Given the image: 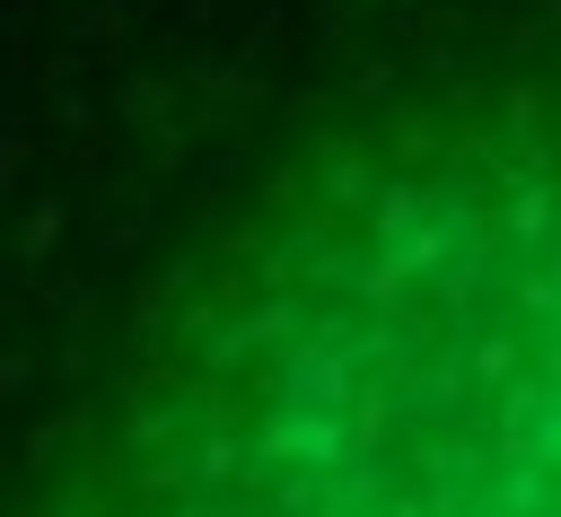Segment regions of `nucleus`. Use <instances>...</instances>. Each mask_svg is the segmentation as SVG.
Here are the masks:
<instances>
[{
  "mask_svg": "<svg viewBox=\"0 0 561 517\" xmlns=\"http://www.w3.org/2000/svg\"><path fill=\"white\" fill-rule=\"evenodd\" d=\"M114 517H561V131L307 237L175 386Z\"/></svg>",
  "mask_w": 561,
  "mask_h": 517,
  "instance_id": "obj_1",
  "label": "nucleus"
}]
</instances>
